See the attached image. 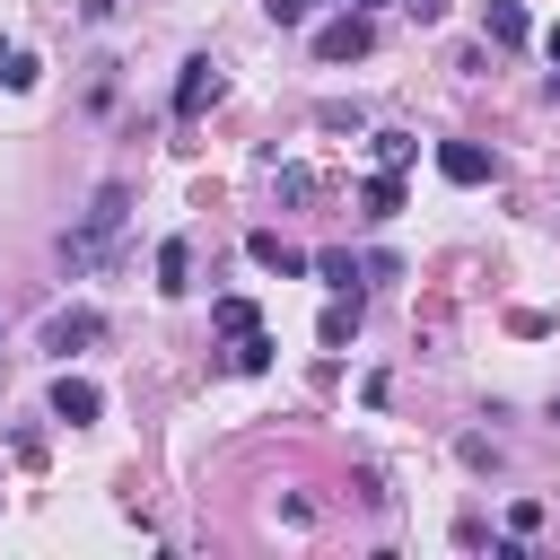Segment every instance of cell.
Listing matches in <instances>:
<instances>
[{"instance_id":"1","label":"cell","mask_w":560,"mask_h":560,"mask_svg":"<svg viewBox=\"0 0 560 560\" xmlns=\"http://www.w3.org/2000/svg\"><path fill=\"white\" fill-rule=\"evenodd\" d=\"M122 210H131V184H122V175H114V184H96V201H88V219L61 236V254H70V262H105V245H114Z\"/></svg>"},{"instance_id":"2","label":"cell","mask_w":560,"mask_h":560,"mask_svg":"<svg viewBox=\"0 0 560 560\" xmlns=\"http://www.w3.org/2000/svg\"><path fill=\"white\" fill-rule=\"evenodd\" d=\"M35 341H44L52 359H70V350H96V341H105V315H96V306H52Z\"/></svg>"},{"instance_id":"3","label":"cell","mask_w":560,"mask_h":560,"mask_svg":"<svg viewBox=\"0 0 560 560\" xmlns=\"http://www.w3.org/2000/svg\"><path fill=\"white\" fill-rule=\"evenodd\" d=\"M219 96H228V79H219V61H210V52H192V61H184V79H175V114L192 122V114H210Z\"/></svg>"},{"instance_id":"4","label":"cell","mask_w":560,"mask_h":560,"mask_svg":"<svg viewBox=\"0 0 560 560\" xmlns=\"http://www.w3.org/2000/svg\"><path fill=\"white\" fill-rule=\"evenodd\" d=\"M368 44H376V26H368L359 9H341L332 26H315V61H359Z\"/></svg>"},{"instance_id":"5","label":"cell","mask_w":560,"mask_h":560,"mask_svg":"<svg viewBox=\"0 0 560 560\" xmlns=\"http://www.w3.org/2000/svg\"><path fill=\"white\" fill-rule=\"evenodd\" d=\"M438 175H446V184H490L499 158H490L481 140H438Z\"/></svg>"},{"instance_id":"6","label":"cell","mask_w":560,"mask_h":560,"mask_svg":"<svg viewBox=\"0 0 560 560\" xmlns=\"http://www.w3.org/2000/svg\"><path fill=\"white\" fill-rule=\"evenodd\" d=\"M315 341H324V350H350V341H359V289H332V306L315 315Z\"/></svg>"},{"instance_id":"7","label":"cell","mask_w":560,"mask_h":560,"mask_svg":"<svg viewBox=\"0 0 560 560\" xmlns=\"http://www.w3.org/2000/svg\"><path fill=\"white\" fill-rule=\"evenodd\" d=\"M105 411V394L88 385V376H52V420H70V429H88Z\"/></svg>"},{"instance_id":"8","label":"cell","mask_w":560,"mask_h":560,"mask_svg":"<svg viewBox=\"0 0 560 560\" xmlns=\"http://www.w3.org/2000/svg\"><path fill=\"white\" fill-rule=\"evenodd\" d=\"M254 262L262 271H280V280H298V271H315V254H298L280 228H254Z\"/></svg>"},{"instance_id":"9","label":"cell","mask_w":560,"mask_h":560,"mask_svg":"<svg viewBox=\"0 0 560 560\" xmlns=\"http://www.w3.org/2000/svg\"><path fill=\"white\" fill-rule=\"evenodd\" d=\"M359 210H368V219H394V210H402V166H376V175L359 184Z\"/></svg>"},{"instance_id":"10","label":"cell","mask_w":560,"mask_h":560,"mask_svg":"<svg viewBox=\"0 0 560 560\" xmlns=\"http://www.w3.org/2000/svg\"><path fill=\"white\" fill-rule=\"evenodd\" d=\"M184 289H192V245L166 236V245H158V298H184Z\"/></svg>"},{"instance_id":"11","label":"cell","mask_w":560,"mask_h":560,"mask_svg":"<svg viewBox=\"0 0 560 560\" xmlns=\"http://www.w3.org/2000/svg\"><path fill=\"white\" fill-rule=\"evenodd\" d=\"M481 35H490V44H508V52H516V44H525V35H534V26H525V9H516V0H481Z\"/></svg>"},{"instance_id":"12","label":"cell","mask_w":560,"mask_h":560,"mask_svg":"<svg viewBox=\"0 0 560 560\" xmlns=\"http://www.w3.org/2000/svg\"><path fill=\"white\" fill-rule=\"evenodd\" d=\"M271 350H280V341H271V332L254 324V332H236V350H228V368H236V376H262V368H271Z\"/></svg>"},{"instance_id":"13","label":"cell","mask_w":560,"mask_h":560,"mask_svg":"<svg viewBox=\"0 0 560 560\" xmlns=\"http://www.w3.org/2000/svg\"><path fill=\"white\" fill-rule=\"evenodd\" d=\"M210 324H219V332L236 341V332H254L262 315H254V298H219V306H210Z\"/></svg>"},{"instance_id":"14","label":"cell","mask_w":560,"mask_h":560,"mask_svg":"<svg viewBox=\"0 0 560 560\" xmlns=\"http://www.w3.org/2000/svg\"><path fill=\"white\" fill-rule=\"evenodd\" d=\"M315 280H324V289H359V280H368V271H359V262H350V254H315Z\"/></svg>"},{"instance_id":"15","label":"cell","mask_w":560,"mask_h":560,"mask_svg":"<svg viewBox=\"0 0 560 560\" xmlns=\"http://www.w3.org/2000/svg\"><path fill=\"white\" fill-rule=\"evenodd\" d=\"M315 122H324V131H359L368 105H341V96H332V105H315Z\"/></svg>"},{"instance_id":"16","label":"cell","mask_w":560,"mask_h":560,"mask_svg":"<svg viewBox=\"0 0 560 560\" xmlns=\"http://www.w3.org/2000/svg\"><path fill=\"white\" fill-rule=\"evenodd\" d=\"M411 149H420L411 131H376V166H411Z\"/></svg>"},{"instance_id":"17","label":"cell","mask_w":560,"mask_h":560,"mask_svg":"<svg viewBox=\"0 0 560 560\" xmlns=\"http://www.w3.org/2000/svg\"><path fill=\"white\" fill-rule=\"evenodd\" d=\"M0 79H9V88H35V79H44V61H35V52H9V61H0Z\"/></svg>"},{"instance_id":"18","label":"cell","mask_w":560,"mask_h":560,"mask_svg":"<svg viewBox=\"0 0 560 560\" xmlns=\"http://www.w3.org/2000/svg\"><path fill=\"white\" fill-rule=\"evenodd\" d=\"M534 525H542V499H516V508H508V534H516V542H525V534H534Z\"/></svg>"},{"instance_id":"19","label":"cell","mask_w":560,"mask_h":560,"mask_svg":"<svg viewBox=\"0 0 560 560\" xmlns=\"http://www.w3.org/2000/svg\"><path fill=\"white\" fill-rule=\"evenodd\" d=\"M262 9H271V26H306V9H315V0H262Z\"/></svg>"},{"instance_id":"20","label":"cell","mask_w":560,"mask_h":560,"mask_svg":"<svg viewBox=\"0 0 560 560\" xmlns=\"http://www.w3.org/2000/svg\"><path fill=\"white\" fill-rule=\"evenodd\" d=\"M402 9H411V18H420V26H429V18H438V9H446V0H402Z\"/></svg>"},{"instance_id":"21","label":"cell","mask_w":560,"mask_h":560,"mask_svg":"<svg viewBox=\"0 0 560 560\" xmlns=\"http://www.w3.org/2000/svg\"><path fill=\"white\" fill-rule=\"evenodd\" d=\"M542 52H551V61H560V26H551V35H542Z\"/></svg>"},{"instance_id":"22","label":"cell","mask_w":560,"mask_h":560,"mask_svg":"<svg viewBox=\"0 0 560 560\" xmlns=\"http://www.w3.org/2000/svg\"><path fill=\"white\" fill-rule=\"evenodd\" d=\"M551 96H560V61H551Z\"/></svg>"},{"instance_id":"23","label":"cell","mask_w":560,"mask_h":560,"mask_svg":"<svg viewBox=\"0 0 560 560\" xmlns=\"http://www.w3.org/2000/svg\"><path fill=\"white\" fill-rule=\"evenodd\" d=\"M350 9H368V0H350Z\"/></svg>"},{"instance_id":"24","label":"cell","mask_w":560,"mask_h":560,"mask_svg":"<svg viewBox=\"0 0 560 560\" xmlns=\"http://www.w3.org/2000/svg\"><path fill=\"white\" fill-rule=\"evenodd\" d=\"M0 61H9V52H0Z\"/></svg>"}]
</instances>
